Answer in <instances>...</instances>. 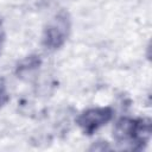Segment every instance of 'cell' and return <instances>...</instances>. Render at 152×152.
<instances>
[{
	"instance_id": "cell-4",
	"label": "cell",
	"mask_w": 152,
	"mask_h": 152,
	"mask_svg": "<svg viewBox=\"0 0 152 152\" xmlns=\"http://www.w3.org/2000/svg\"><path fill=\"white\" fill-rule=\"evenodd\" d=\"M42 65V58L39 55H28L23 58L15 66V74L19 78L28 81L39 70Z\"/></svg>"
},
{
	"instance_id": "cell-2",
	"label": "cell",
	"mask_w": 152,
	"mask_h": 152,
	"mask_svg": "<svg viewBox=\"0 0 152 152\" xmlns=\"http://www.w3.org/2000/svg\"><path fill=\"white\" fill-rule=\"evenodd\" d=\"M70 31L71 17L66 10H61L44 26L42 34L43 46L50 51L61 49L68 40Z\"/></svg>"
},
{
	"instance_id": "cell-6",
	"label": "cell",
	"mask_w": 152,
	"mask_h": 152,
	"mask_svg": "<svg viewBox=\"0 0 152 152\" xmlns=\"http://www.w3.org/2000/svg\"><path fill=\"white\" fill-rule=\"evenodd\" d=\"M4 40H5V30H4V24H2L1 17H0V52H1V48H2Z\"/></svg>"
},
{
	"instance_id": "cell-1",
	"label": "cell",
	"mask_w": 152,
	"mask_h": 152,
	"mask_svg": "<svg viewBox=\"0 0 152 152\" xmlns=\"http://www.w3.org/2000/svg\"><path fill=\"white\" fill-rule=\"evenodd\" d=\"M151 120L146 118H121L113 129V138L121 150L140 151L151 138Z\"/></svg>"
},
{
	"instance_id": "cell-5",
	"label": "cell",
	"mask_w": 152,
	"mask_h": 152,
	"mask_svg": "<svg viewBox=\"0 0 152 152\" xmlns=\"http://www.w3.org/2000/svg\"><path fill=\"white\" fill-rule=\"evenodd\" d=\"M10 101V94L6 89V86L0 82V109Z\"/></svg>"
},
{
	"instance_id": "cell-3",
	"label": "cell",
	"mask_w": 152,
	"mask_h": 152,
	"mask_svg": "<svg viewBox=\"0 0 152 152\" xmlns=\"http://www.w3.org/2000/svg\"><path fill=\"white\" fill-rule=\"evenodd\" d=\"M113 118V109L110 107H94L83 110L76 124L86 135H91L101 127L107 125Z\"/></svg>"
}]
</instances>
